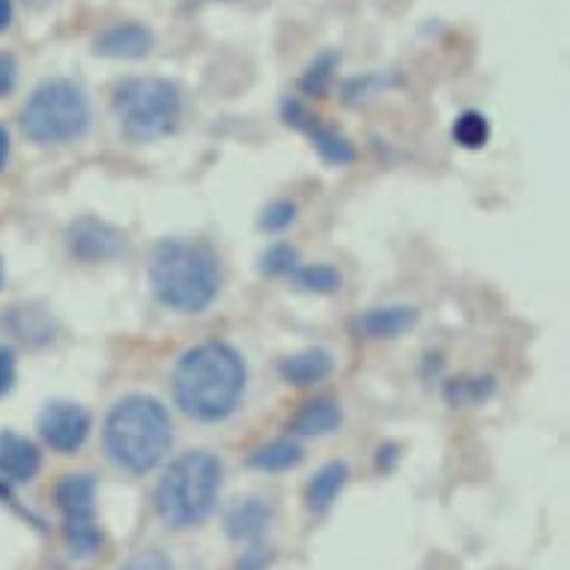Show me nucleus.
Returning <instances> with one entry per match:
<instances>
[{"label":"nucleus","instance_id":"obj_18","mask_svg":"<svg viewBox=\"0 0 570 570\" xmlns=\"http://www.w3.org/2000/svg\"><path fill=\"white\" fill-rule=\"evenodd\" d=\"M302 460H305V451H302L299 442L272 440L248 454V466L257 469V472H291V469L299 466Z\"/></svg>","mask_w":570,"mask_h":570},{"label":"nucleus","instance_id":"obj_25","mask_svg":"<svg viewBox=\"0 0 570 570\" xmlns=\"http://www.w3.org/2000/svg\"><path fill=\"white\" fill-rule=\"evenodd\" d=\"M275 564V550L266 543H245L243 556L236 559V570H269Z\"/></svg>","mask_w":570,"mask_h":570},{"label":"nucleus","instance_id":"obj_10","mask_svg":"<svg viewBox=\"0 0 570 570\" xmlns=\"http://www.w3.org/2000/svg\"><path fill=\"white\" fill-rule=\"evenodd\" d=\"M42 469V454L28 436L3 431L0 433V478L10 484H28Z\"/></svg>","mask_w":570,"mask_h":570},{"label":"nucleus","instance_id":"obj_6","mask_svg":"<svg viewBox=\"0 0 570 570\" xmlns=\"http://www.w3.org/2000/svg\"><path fill=\"white\" fill-rule=\"evenodd\" d=\"M114 105L120 111L122 131L126 138L138 144H150L177 129L179 111V90L170 81L161 78H131L117 87Z\"/></svg>","mask_w":570,"mask_h":570},{"label":"nucleus","instance_id":"obj_26","mask_svg":"<svg viewBox=\"0 0 570 570\" xmlns=\"http://www.w3.org/2000/svg\"><path fill=\"white\" fill-rule=\"evenodd\" d=\"M120 570H174V564L161 550H144L122 561Z\"/></svg>","mask_w":570,"mask_h":570},{"label":"nucleus","instance_id":"obj_21","mask_svg":"<svg viewBox=\"0 0 570 570\" xmlns=\"http://www.w3.org/2000/svg\"><path fill=\"white\" fill-rule=\"evenodd\" d=\"M337 63H341V55H335V51L320 55L317 60L308 66L305 78H302V90H305V94H326L328 85H332V78H335Z\"/></svg>","mask_w":570,"mask_h":570},{"label":"nucleus","instance_id":"obj_7","mask_svg":"<svg viewBox=\"0 0 570 570\" xmlns=\"http://www.w3.org/2000/svg\"><path fill=\"white\" fill-rule=\"evenodd\" d=\"M90 412L78 403L55 401L48 403L46 410L39 412V436L46 440V445L57 454H76L90 436Z\"/></svg>","mask_w":570,"mask_h":570},{"label":"nucleus","instance_id":"obj_27","mask_svg":"<svg viewBox=\"0 0 570 570\" xmlns=\"http://www.w3.org/2000/svg\"><path fill=\"white\" fill-rule=\"evenodd\" d=\"M19 81V63L10 51H0V99L12 94V87Z\"/></svg>","mask_w":570,"mask_h":570},{"label":"nucleus","instance_id":"obj_14","mask_svg":"<svg viewBox=\"0 0 570 570\" xmlns=\"http://www.w3.org/2000/svg\"><path fill=\"white\" fill-rule=\"evenodd\" d=\"M332 367H335V358L326 350H305V353L287 355V358H281L278 374L287 380L291 385H314L320 380H326L332 374Z\"/></svg>","mask_w":570,"mask_h":570},{"label":"nucleus","instance_id":"obj_12","mask_svg":"<svg viewBox=\"0 0 570 570\" xmlns=\"http://www.w3.org/2000/svg\"><path fill=\"white\" fill-rule=\"evenodd\" d=\"M96 55L117 57V60H131V57H144L153 48V33L138 21H120L102 30L96 37Z\"/></svg>","mask_w":570,"mask_h":570},{"label":"nucleus","instance_id":"obj_23","mask_svg":"<svg viewBox=\"0 0 570 570\" xmlns=\"http://www.w3.org/2000/svg\"><path fill=\"white\" fill-rule=\"evenodd\" d=\"M296 269V252L291 245H272L261 257V272L266 275H291Z\"/></svg>","mask_w":570,"mask_h":570},{"label":"nucleus","instance_id":"obj_1","mask_svg":"<svg viewBox=\"0 0 570 570\" xmlns=\"http://www.w3.org/2000/svg\"><path fill=\"white\" fill-rule=\"evenodd\" d=\"M245 392V365L227 344L191 346L174 371V397L179 410L197 421L234 415Z\"/></svg>","mask_w":570,"mask_h":570},{"label":"nucleus","instance_id":"obj_19","mask_svg":"<svg viewBox=\"0 0 570 570\" xmlns=\"http://www.w3.org/2000/svg\"><path fill=\"white\" fill-rule=\"evenodd\" d=\"M415 323L412 308H374L358 317V332L365 337H401Z\"/></svg>","mask_w":570,"mask_h":570},{"label":"nucleus","instance_id":"obj_29","mask_svg":"<svg viewBox=\"0 0 570 570\" xmlns=\"http://www.w3.org/2000/svg\"><path fill=\"white\" fill-rule=\"evenodd\" d=\"M7 161H10V131L7 126H0V174L7 168Z\"/></svg>","mask_w":570,"mask_h":570},{"label":"nucleus","instance_id":"obj_32","mask_svg":"<svg viewBox=\"0 0 570 570\" xmlns=\"http://www.w3.org/2000/svg\"><path fill=\"white\" fill-rule=\"evenodd\" d=\"M0 284H3V263H0Z\"/></svg>","mask_w":570,"mask_h":570},{"label":"nucleus","instance_id":"obj_31","mask_svg":"<svg viewBox=\"0 0 570 570\" xmlns=\"http://www.w3.org/2000/svg\"><path fill=\"white\" fill-rule=\"evenodd\" d=\"M24 3H30V7H46V3H51V0H24Z\"/></svg>","mask_w":570,"mask_h":570},{"label":"nucleus","instance_id":"obj_3","mask_svg":"<svg viewBox=\"0 0 570 570\" xmlns=\"http://www.w3.org/2000/svg\"><path fill=\"white\" fill-rule=\"evenodd\" d=\"M218 257L204 243L165 239L156 245L150 261V284L156 299L170 311L197 314L216 299Z\"/></svg>","mask_w":570,"mask_h":570},{"label":"nucleus","instance_id":"obj_20","mask_svg":"<svg viewBox=\"0 0 570 570\" xmlns=\"http://www.w3.org/2000/svg\"><path fill=\"white\" fill-rule=\"evenodd\" d=\"M291 278L296 281V287L311 293H335L341 291V275L332 266H296L291 272Z\"/></svg>","mask_w":570,"mask_h":570},{"label":"nucleus","instance_id":"obj_8","mask_svg":"<svg viewBox=\"0 0 570 570\" xmlns=\"http://www.w3.org/2000/svg\"><path fill=\"white\" fill-rule=\"evenodd\" d=\"M69 252L85 263L114 261L126 252V234L99 218H78L69 227Z\"/></svg>","mask_w":570,"mask_h":570},{"label":"nucleus","instance_id":"obj_16","mask_svg":"<svg viewBox=\"0 0 570 570\" xmlns=\"http://www.w3.org/2000/svg\"><path fill=\"white\" fill-rule=\"evenodd\" d=\"M60 514H96V481L90 475H63L55 487Z\"/></svg>","mask_w":570,"mask_h":570},{"label":"nucleus","instance_id":"obj_15","mask_svg":"<svg viewBox=\"0 0 570 570\" xmlns=\"http://www.w3.org/2000/svg\"><path fill=\"white\" fill-rule=\"evenodd\" d=\"M63 543L66 552L76 561L94 559L102 550V529L96 523V514H66Z\"/></svg>","mask_w":570,"mask_h":570},{"label":"nucleus","instance_id":"obj_4","mask_svg":"<svg viewBox=\"0 0 570 570\" xmlns=\"http://www.w3.org/2000/svg\"><path fill=\"white\" fill-rule=\"evenodd\" d=\"M222 475V463L209 451H188L174 460L153 493V505L161 523L177 532L204 525L218 505Z\"/></svg>","mask_w":570,"mask_h":570},{"label":"nucleus","instance_id":"obj_17","mask_svg":"<svg viewBox=\"0 0 570 570\" xmlns=\"http://www.w3.org/2000/svg\"><path fill=\"white\" fill-rule=\"evenodd\" d=\"M337 424H341V406L328 397H320V401H308L305 406H299L291 421V431L299 436H326Z\"/></svg>","mask_w":570,"mask_h":570},{"label":"nucleus","instance_id":"obj_22","mask_svg":"<svg viewBox=\"0 0 570 570\" xmlns=\"http://www.w3.org/2000/svg\"><path fill=\"white\" fill-rule=\"evenodd\" d=\"M454 138L458 144H463L466 150H478V147H484L487 138H490V126L481 114L475 111H466L454 122Z\"/></svg>","mask_w":570,"mask_h":570},{"label":"nucleus","instance_id":"obj_2","mask_svg":"<svg viewBox=\"0 0 570 570\" xmlns=\"http://www.w3.org/2000/svg\"><path fill=\"white\" fill-rule=\"evenodd\" d=\"M102 445L114 466L147 475L170 451L168 412L153 397H126L105 419Z\"/></svg>","mask_w":570,"mask_h":570},{"label":"nucleus","instance_id":"obj_13","mask_svg":"<svg viewBox=\"0 0 570 570\" xmlns=\"http://www.w3.org/2000/svg\"><path fill=\"white\" fill-rule=\"evenodd\" d=\"M346 481H350V469L341 460H332L323 469H317L305 487V505H308L311 514H326L328 508L337 502V495L344 493Z\"/></svg>","mask_w":570,"mask_h":570},{"label":"nucleus","instance_id":"obj_30","mask_svg":"<svg viewBox=\"0 0 570 570\" xmlns=\"http://www.w3.org/2000/svg\"><path fill=\"white\" fill-rule=\"evenodd\" d=\"M12 24V0H0V33Z\"/></svg>","mask_w":570,"mask_h":570},{"label":"nucleus","instance_id":"obj_5","mask_svg":"<svg viewBox=\"0 0 570 570\" xmlns=\"http://www.w3.org/2000/svg\"><path fill=\"white\" fill-rule=\"evenodd\" d=\"M90 122V105L81 87L63 78H51L28 96L21 108V131L33 144H66L85 135Z\"/></svg>","mask_w":570,"mask_h":570},{"label":"nucleus","instance_id":"obj_9","mask_svg":"<svg viewBox=\"0 0 570 570\" xmlns=\"http://www.w3.org/2000/svg\"><path fill=\"white\" fill-rule=\"evenodd\" d=\"M272 520H275V508L266 499H239L227 508L225 514V534L234 543H257L266 538Z\"/></svg>","mask_w":570,"mask_h":570},{"label":"nucleus","instance_id":"obj_11","mask_svg":"<svg viewBox=\"0 0 570 570\" xmlns=\"http://www.w3.org/2000/svg\"><path fill=\"white\" fill-rule=\"evenodd\" d=\"M284 117H287V122H293V126H299V129L308 131L320 156L326 161H332V165H346V161L355 159L353 147H350L337 131L326 129V126H320V122H311V114L305 111L296 99L284 102Z\"/></svg>","mask_w":570,"mask_h":570},{"label":"nucleus","instance_id":"obj_24","mask_svg":"<svg viewBox=\"0 0 570 570\" xmlns=\"http://www.w3.org/2000/svg\"><path fill=\"white\" fill-rule=\"evenodd\" d=\"M293 218H296V206L287 204V200H275V204H269L263 209L261 230H266V234H278V230L293 225Z\"/></svg>","mask_w":570,"mask_h":570},{"label":"nucleus","instance_id":"obj_28","mask_svg":"<svg viewBox=\"0 0 570 570\" xmlns=\"http://www.w3.org/2000/svg\"><path fill=\"white\" fill-rule=\"evenodd\" d=\"M16 383V355L10 346H0V397L10 392Z\"/></svg>","mask_w":570,"mask_h":570}]
</instances>
